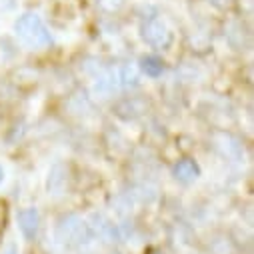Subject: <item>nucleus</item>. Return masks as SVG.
<instances>
[{
    "mask_svg": "<svg viewBox=\"0 0 254 254\" xmlns=\"http://www.w3.org/2000/svg\"><path fill=\"white\" fill-rule=\"evenodd\" d=\"M14 34L20 40V44L30 50H42L52 42L50 30L42 22V18L34 12H26L18 16V20L14 22Z\"/></svg>",
    "mask_w": 254,
    "mask_h": 254,
    "instance_id": "nucleus-1",
    "label": "nucleus"
},
{
    "mask_svg": "<svg viewBox=\"0 0 254 254\" xmlns=\"http://www.w3.org/2000/svg\"><path fill=\"white\" fill-rule=\"evenodd\" d=\"M142 38L154 48H168L172 42V32L162 20L152 18L142 26Z\"/></svg>",
    "mask_w": 254,
    "mask_h": 254,
    "instance_id": "nucleus-2",
    "label": "nucleus"
},
{
    "mask_svg": "<svg viewBox=\"0 0 254 254\" xmlns=\"http://www.w3.org/2000/svg\"><path fill=\"white\" fill-rule=\"evenodd\" d=\"M18 228L22 232L24 238L32 240L36 234H38V228H40V214L34 206H28V208H22L18 212Z\"/></svg>",
    "mask_w": 254,
    "mask_h": 254,
    "instance_id": "nucleus-3",
    "label": "nucleus"
},
{
    "mask_svg": "<svg viewBox=\"0 0 254 254\" xmlns=\"http://www.w3.org/2000/svg\"><path fill=\"white\" fill-rule=\"evenodd\" d=\"M82 230H84V222L78 216H66L58 224L56 236L60 242H70V240H78Z\"/></svg>",
    "mask_w": 254,
    "mask_h": 254,
    "instance_id": "nucleus-4",
    "label": "nucleus"
},
{
    "mask_svg": "<svg viewBox=\"0 0 254 254\" xmlns=\"http://www.w3.org/2000/svg\"><path fill=\"white\" fill-rule=\"evenodd\" d=\"M200 174V168L194 160H190V158H182L176 162L174 166V176L180 180V182H192L196 180Z\"/></svg>",
    "mask_w": 254,
    "mask_h": 254,
    "instance_id": "nucleus-5",
    "label": "nucleus"
},
{
    "mask_svg": "<svg viewBox=\"0 0 254 254\" xmlns=\"http://www.w3.org/2000/svg\"><path fill=\"white\" fill-rule=\"evenodd\" d=\"M66 184V170L62 168V164H54L48 172V180H46V188L52 194H60L62 188Z\"/></svg>",
    "mask_w": 254,
    "mask_h": 254,
    "instance_id": "nucleus-6",
    "label": "nucleus"
},
{
    "mask_svg": "<svg viewBox=\"0 0 254 254\" xmlns=\"http://www.w3.org/2000/svg\"><path fill=\"white\" fill-rule=\"evenodd\" d=\"M140 70L150 78H158L164 70V64L158 56H144L140 58Z\"/></svg>",
    "mask_w": 254,
    "mask_h": 254,
    "instance_id": "nucleus-7",
    "label": "nucleus"
},
{
    "mask_svg": "<svg viewBox=\"0 0 254 254\" xmlns=\"http://www.w3.org/2000/svg\"><path fill=\"white\" fill-rule=\"evenodd\" d=\"M122 2H124V0H98V4L104 8V10H118L120 6H122Z\"/></svg>",
    "mask_w": 254,
    "mask_h": 254,
    "instance_id": "nucleus-8",
    "label": "nucleus"
},
{
    "mask_svg": "<svg viewBox=\"0 0 254 254\" xmlns=\"http://www.w3.org/2000/svg\"><path fill=\"white\" fill-rule=\"evenodd\" d=\"M2 254H18V248H16V244H8V246L2 250Z\"/></svg>",
    "mask_w": 254,
    "mask_h": 254,
    "instance_id": "nucleus-9",
    "label": "nucleus"
},
{
    "mask_svg": "<svg viewBox=\"0 0 254 254\" xmlns=\"http://www.w3.org/2000/svg\"><path fill=\"white\" fill-rule=\"evenodd\" d=\"M12 4H14V0H0V8H2V10L12 8Z\"/></svg>",
    "mask_w": 254,
    "mask_h": 254,
    "instance_id": "nucleus-10",
    "label": "nucleus"
},
{
    "mask_svg": "<svg viewBox=\"0 0 254 254\" xmlns=\"http://www.w3.org/2000/svg\"><path fill=\"white\" fill-rule=\"evenodd\" d=\"M2 222H4V204H0V230H2V226H4Z\"/></svg>",
    "mask_w": 254,
    "mask_h": 254,
    "instance_id": "nucleus-11",
    "label": "nucleus"
},
{
    "mask_svg": "<svg viewBox=\"0 0 254 254\" xmlns=\"http://www.w3.org/2000/svg\"><path fill=\"white\" fill-rule=\"evenodd\" d=\"M4 180V170H2V166H0V182Z\"/></svg>",
    "mask_w": 254,
    "mask_h": 254,
    "instance_id": "nucleus-12",
    "label": "nucleus"
},
{
    "mask_svg": "<svg viewBox=\"0 0 254 254\" xmlns=\"http://www.w3.org/2000/svg\"><path fill=\"white\" fill-rule=\"evenodd\" d=\"M148 254H164V252H160V250H150Z\"/></svg>",
    "mask_w": 254,
    "mask_h": 254,
    "instance_id": "nucleus-13",
    "label": "nucleus"
}]
</instances>
